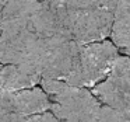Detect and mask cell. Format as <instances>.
Here are the masks:
<instances>
[{
    "mask_svg": "<svg viewBox=\"0 0 130 122\" xmlns=\"http://www.w3.org/2000/svg\"><path fill=\"white\" fill-rule=\"evenodd\" d=\"M77 46L60 34L46 0H6L0 16V63L64 82Z\"/></svg>",
    "mask_w": 130,
    "mask_h": 122,
    "instance_id": "6da1fadb",
    "label": "cell"
},
{
    "mask_svg": "<svg viewBox=\"0 0 130 122\" xmlns=\"http://www.w3.org/2000/svg\"><path fill=\"white\" fill-rule=\"evenodd\" d=\"M60 34L69 41L88 44L109 37L116 0H46Z\"/></svg>",
    "mask_w": 130,
    "mask_h": 122,
    "instance_id": "7a4b0ae2",
    "label": "cell"
},
{
    "mask_svg": "<svg viewBox=\"0 0 130 122\" xmlns=\"http://www.w3.org/2000/svg\"><path fill=\"white\" fill-rule=\"evenodd\" d=\"M39 83L51 100L49 110L57 122H99L102 104L87 87L53 79H41Z\"/></svg>",
    "mask_w": 130,
    "mask_h": 122,
    "instance_id": "3957f363",
    "label": "cell"
},
{
    "mask_svg": "<svg viewBox=\"0 0 130 122\" xmlns=\"http://www.w3.org/2000/svg\"><path fill=\"white\" fill-rule=\"evenodd\" d=\"M120 52L110 41L78 44L70 74L64 83L91 88L105 79Z\"/></svg>",
    "mask_w": 130,
    "mask_h": 122,
    "instance_id": "277c9868",
    "label": "cell"
},
{
    "mask_svg": "<svg viewBox=\"0 0 130 122\" xmlns=\"http://www.w3.org/2000/svg\"><path fill=\"white\" fill-rule=\"evenodd\" d=\"M91 93L102 105L110 107L130 116V67L129 56L120 55L115 59L104 80L91 87Z\"/></svg>",
    "mask_w": 130,
    "mask_h": 122,
    "instance_id": "5b68a950",
    "label": "cell"
},
{
    "mask_svg": "<svg viewBox=\"0 0 130 122\" xmlns=\"http://www.w3.org/2000/svg\"><path fill=\"white\" fill-rule=\"evenodd\" d=\"M0 108L20 116L34 115L49 111L51 100L42 87L23 88V90L0 96Z\"/></svg>",
    "mask_w": 130,
    "mask_h": 122,
    "instance_id": "8992f818",
    "label": "cell"
},
{
    "mask_svg": "<svg viewBox=\"0 0 130 122\" xmlns=\"http://www.w3.org/2000/svg\"><path fill=\"white\" fill-rule=\"evenodd\" d=\"M41 76L13 63H0V96L39 84Z\"/></svg>",
    "mask_w": 130,
    "mask_h": 122,
    "instance_id": "52a82bcc",
    "label": "cell"
},
{
    "mask_svg": "<svg viewBox=\"0 0 130 122\" xmlns=\"http://www.w3.org/2000/svg\"><path fill=\"white\" fill-rule=\"evenodd\" d=\"M110 42L119 52L129 56L130 52V0H116V9L110 25Z\"/></svg>",
    "mask_w": 130,
    "mask_h": 122,
    "instance_id": "ba28073f",
    "label": "cell"
},
{
    "mask_svg": "<svg viewBox=\"0 0 130 122\" xmlns=\"http://www.w3.org/2000/svg\"><path fill=\"white\" fill-rule=\"evenodd\" d=\"M99 122H129V116L119 112L116 110H113L110 107L102 105L101 115H99Z\"/></svg>",
    "mask_w": 130,
    "mask_h": 122,
    "instance_id": "9c48e42d",
    "label": "cell"
},
{
    "mask_svg": "<svg viewBox=\"0 0 130 122\" xmlns=\"http://www.w3.org/2000/svg\"><path fill=\"white\" fill-rule=\"evenodd\" d=\"M17 122H57V119L53 116V114L45 111L41 114H34V115H27V116H20Z\"/></svg>",
    "mask_w": 130,
    "mask_h": 122,
    "instance_id": "30bf717a",
    "label": "cell"
},
{
    "mask_svg": "<svg viewBox=\"0 0 130 122\" xmlns=\"http://www.w3.org/2000/svg\"><path fill=\"white\" fill-rule=\"evenodd\" d=\"M4 3H6V0H0V16H2V11H3Z\"/></svg>",
    "mask_w": 130,
    "mask_h": 122,
    "instance_id": "8fae6325",
    "label": "cell"
}]
</instances>
